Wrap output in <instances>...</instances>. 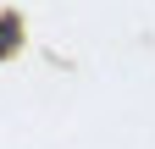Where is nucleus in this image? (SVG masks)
<instances>
[{"label":"nucleus","mask_w":155,"mask_h":149,"mask_svg":"<svg viewBox=\"0 0 155 149\" xmlns=\"http://www.w3.org/2000/svg\"><path fill=\"white\" fill-rule=\"evenodd\" d=\"M11 50H17V22L0 17V55H11Z\"/></svg>","instance_id":"nucleus-1"}]
</instances>
